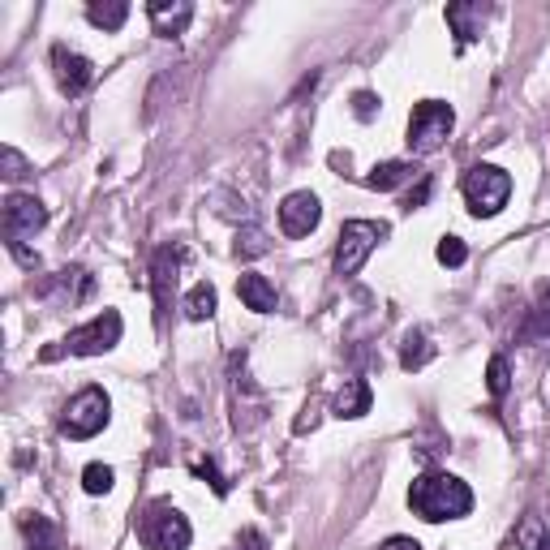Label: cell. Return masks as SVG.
Segmentation results:
<instances>
[{"instance_id":"1","label":"cell","mask_w":550,"mask_h":550,"mask_svg":"<svg viewBox=\"0 0 550 550\" xmlns=\"http://www.w3.org/2000/svg\"><path fill=\"white\" fill-rule=\"evenodd\" d=\"M409 508L422 520H430V525H439V520H460L473 508V490L452 473H426V477H417L413 490H409Z\"/></svg>"},{"instance_id":"2","label":"cell","mask_w":550,"mask_h":550,"mask_svg":"<svg viewBox=\"0 0 550 550\" xmlns=\"http://www.w3.org/2000/svg\"><path fill=\"white\" fill-rule=\"evenodd\" d=\"M512 194V177L495 164H473L465 172V198H469V211L490 220V215L503 211V202Z\"/></svg>"},{"instance_id":"3","label":"cell","mask_w":550,"mask_h":550,"mask_svg":"<svg viewBox=\"0 0 550 550\" xmlns=\"http://www.w3.org/2000/svg\"><path fill=\"white\" fill-rule=\"evenodd\" d=\"M452 125H456V112L447 108L443 99H422L409 117V151H417V155L439 151L447 134H452Z\"/></svg>"},{"instance_id":"4","label":"cell","mask_w":550,"mask_h":550,"mask_svg":"<svg viewBox=\"0 0 550 550\" xmlns=\"http://www.w3.org/2000/svg\"><path fill=\"white\" fill-rule=\"evenodd\" d=\"M387 237V224H374V220H349L340 228V245H336V275H357L361 263L370 258V250Z\"/></svg>"},{"instance_id":"5","label":"cell","mask_w":550,"mask_h":550,"mask_svg":"<svg viewBox=\"0 0 550 550\" xmlns=\"http://www.w3.org/2000/svg\"><path fill=\"white\" fill-rule=\"evenodd\" d=\"M121 340V314L117 310H104L99 318H91L86 327H78V331H69L65 336V344L61 349H48L43 357H56V353H74V357H95V353H108L112 344Z\"/></svg>"},{"instance_id":"6","label":"cell","mask_w":550,"mask_h":550,"mask_svg":"<svg viewBox=\"0 0 550 550\" xmlns=\"http://www.w3.org/2000/svg\"><path fill=\"white\" fill-rule=\"evenodd\" d=\"M108 426V396L104 387H86V392H78L74 400H69V409L61 417V434L65 439H91V434H99Z\"/></svg>"},{"instance_id":"7","label":"cell","mask_w":550,"mask_h":550,"mask_svg":"<svg viewBox=\"0 0 550 550\" xmlns=\"http://www.w3.org/2000/svg\"><path fill=\"white\" fill-rule=\"evenodd\" d=\"M142 542L151 550H185L190 546V520L172 512L168 503H155L147 520H142Z\"/></svg>"},{"instance_id":"8","label":"cell","mask_w":550,"mask_h":550,"mask_svg":"<svg viewBox=\"0 0 550 550\" xmlns=\"http://www.w3.org/2000/svg\"><path fill=\"white\" fill-rule=\"evenodd\" d=\"M48 224V211L43 202L31 198V194H9L5 198V233H9V245H22V237L39 233Z\"/></svg>"},{"instance_id":"9","label":"cell","mask_w":550,"mask_h":550,"mask_svg":"<svg viewBox=\"0 0 550 550\" xmlns=\"http://www.w3.org/2000/svg\"><path fill=\"white\" fill-rule=\"evenodd\" d=\"M318 220H323V207H318V198L310 190H297V194L284 198V207H280L284 237H310L318 228Z\"/></svg>"},{"instance_id":"10","label":"cell","mask_w":550,"mask_h":550,"mask_svg":"<svg viewBox=\"0 0 550 550\" xmlns=\"http://www.w3.org/2000/svg\"><path fill=\"white\" fill-rule=\"evenodd\" d=\"M52 65H56V82H61L65 95H82L86 86H91V78H95V65L86 61V56L69 52L65 43H56V48H52Z\"/></svg>"},{"instance_id":"11","label":"cell","mask_w":550,"mask_h":550,"mask_svg":"<svg viewBox=\"0 0 550 550\" xmlns=\"http://www.w3.org/2000/svg\"><path fill=\"white\" fill-rule=\"evenodd\" d=\"M147 13H151L155 35L177 39V35H185V26H190V18H194V5H190V0H177V5H164V0H151Z\"/></svg>"},{"instance_id":"12","label":"cell","mask_w":550,"mask_h":550,"mask_svg":"<svg viewBox=\"0 0 550 550\" xmlns=\"http://www.w3.org/2000/svg\"><path fill=\"white\" fill-rule=\"evenodd\" d=\"M482 22H486L482 5H447V26L456 31V48H469L482 35Z\"/></svg>"},{"instance_id":"13","label":"cell","mask_w":550,"mask_h":550,"mask_svg":"<svg viewBox=\"0 0 550 550\" xmlns=\"http://www.w3.org/2000/svg\"><path fill=\"white\" fill-rule=\"evenodd\" d=\"M177 271H181V250H159L155 258V306L159 314L168 310V301H172V288H177Z\"/></svg>"},{"instance_id":"14","label":"cell","mask_w":550,"mask_h":550,"mask_svg":"<svg viewBox=\"0 0 550 550\" xmlns=\"http://www.w3.org/2000/svg\"><path fill=\"white\" fill-rule=\"evenodd\" d=\"M237 297L250 306L254 314H271L275 310V288L267 275H254V271H245L241 280H237Z\"/></svg>"},{"instance_id":"15","label":"cell","mask_w":550,"mask_h":550,"mask_svg":"<svg viewBox=\"0 0 550 550\" xmlns=\"http://www.w3.org/2000/svg\"><path fill=\"white\" fill-rule=\"evenodd\" d=\"M520 340L538 344V340H550V284L538 288V301H533V310L525 318V327H520Z\"/></svg>"},{"instance_id":"16","label":"cell","mask_w":550,"mask_h":550,"mask_svg":"<svg viewBox=\"0 0 550 550\" xmlns=\"http://www.w3.org/2000/svg\"><path fill=\"white\" fill-rule=\"evenodd\" d=\"M370 383L366 379H349L344 383V392L336 396V417H361V413H370Z\"/></svg>"},{"instance_id":"17","label":"cell","mask_w":550,"mask_h":550,"mask_svg":"<svg viewBox=\"0 0 550 550\" xmlns=\"http://www.w3.org/2000/svg\"><path fill=\"white\" fill-rule=\"evenodd\" d=\"M413 164H404V159H387V164H379L374 172H366V185L370 190H396V185H404L413 177Z\"/></svg>"},{"instance_id":"18","label":"cell","mask_w":550,"mask_h":550,"mask_svg":"<svg viewBox=\"0 0 550 550\" xmlns=\"http://www.w3.org/2000/svg\"><path fill=\"white\" fill-rule=\"evenodd\" d=\"M22 533H26V546H31V550H56V546H61V533H56V525L48 516H26Z\"/></svg>"},{"instance_id":"19","label":"cell","mask_w":550,"mask_h":550,"mask_svg":"<svg viewBox=\"0 0 550 550\" xmlns=\"http://www.w3.org/2000/svg\"><path fill=\"white\" fill-rule=\"evenodd\" d=\"M516 542H520V550H550V529H546V520L529 512V516L516 525Z\"/></svg>"},{"instance_id":"20","label":"cell","mask_w":550,"mask_h":550,"mask_svg":"<svg viewBox=\"0 0 550 550\" xmlns=\"http://www.w3.org/2000/svg\"><path fill=\"white\" fill-rule=\"evenodd\" d=\"M86 18H91L99 31H121L125 18H129V5H125V0H112V5H91V9H86Z\"/></svg>"},{"instance_id":"21","label":"cell","mask_w":550,"mask_h":550,"mask_svg":"<svg viewBox=\"0 0 550 550\" xmlns=\"http://www.w3.org/2000/svg\"><path fill=\"white\" fill-rule=\"evenodd\" d=\"M185 314H190L194 323H202V318L215 314V288H211L207 280L190 288V297H185Z\"/></svg>"},{"instance_id":"22","label":"cell","mask_w":550,"mask_h":550,"mask_svg":"<svg viewBox=\"0 0 550 550\" xmlns=\"http://www.w3.org/2000/svg\"><path fill=\"white\" fill-rule=\"evenodd\" d=\"M430 361V344H426V331H409L404 336V353H400V366L404 370H422Z\"/></svg>"},{"instance_id":"23","label":"cell","mask_w":550,"mask_h":550,"mask_svg":"<svg viewBox=\"0 0 550 550\" xmlns=\"http://www.w3.org/2000/svg\"><path fill=\"white\" fill-rule=\"evenodd\" d=\"M82 486H86V495H108V490H112V469L108 465H86Z\"/></svg>"},{"instance_id":"24","label":"cell","mask_w":550,"mask_h":550,"mask_svg":"<svg viewBox=\"0 0 550 550\" xmlns=\"http://www.w3.org/2000/svg\"><path fill=\"white\" fill-rule=\"evenodd\" d=\"M486 387H490V396H508L512 379H508V361H503V357H490V370H486Z\"/></svg>"},{"instance_id":"25","label":"cell","mask_w":550,"mask_h":550,"mask_svg":"<svg viewBox=\"0 0 550 550\" xmlns=\"http://www.w3.org/2000/svg\"><path fill=\"white\" fill-rule=\"evenodd\" d=\"M271 245H267V237L258 233V228H245V233H237V254H245V258H258V254H267Z\"/></svg>"},{"instance_id":"26","label":"cell","mask_w":550,"mask_h":550,"mask_svg":"<svg viewBox=\"0 0 550 550\" xmlns=\"http://www.w3.org/2000/svg\"><path fill=\"white\" fill-rule=\"evenodd\" d=\"M465 258H469V250H465V241H460V237H443L439 241V263L443 267H460Z\"/></svg>"},{"instance_id":"27","label":"cell","mask_w":550,"mask_h":550,"mask_svg":"<svg viewBox=\"0 0 550 550\" xmlns=\"http://www.w3.org/2000/svg\"><path fill=\"white\" fill-rule=\"evenodd\" d=\"M198 477H207L215 495H228V482L220 477V469H215V460H198Z\"/></svg>"},{"instance_id":"28","label":"cell","mask_w":550,"mask_h":550,"mask_svg":"<svg viewBox=\"0 0 550 550\" xmlns=\"http://www.w3.org/2000/svg\"><path fill=\"white\" fill-rule=\"evenodd\" d=\"M353 112H357L361 121H370L374 112H379V99H374L370 91H361V95H353Z\"/></svg>"},{"instance_id":"29","label":"cell","mask_w":550,"mask_h":550,"mask_svg":"<svg viewBox=\"0 0 550 550\" xmlns=\"http://www.w3.org/2000/svg\"><path fill=\"white\" fill-rule=\"evenodd\" d=\"M0 159H5V177H22V172H26V164H22V155H18V151H13V147H5V151H0Z\"/></svg>"},{"instance_id":"30","label":"cell","mask_w":550,"mask_h":550,"mask_svg":"<svg viewBox=\"0 0 550 550\" xmlns=\"http://www.w3.org/2000/svg\"><path fill=\"white\" fill-rule=\"evenodd\" d=\"M426 198H430V181H422V185H417V190H413L409 198H404V207H409V211H413V207H422V202H426Z\"/></svg>"},{"instance_id":"31","label":"cell","mask_w":550,"mask_h":550,"mask_svg":"<svg viewBox=\"0 0 550 550\" xmlns=\"http://www.w3.org/2000/svg\"><path fill=\"white\" fill-rule=\"evenodd\" d=\"M383 550H422V546H417L413 538H387Z\"/></svg>"}]
</instances>
